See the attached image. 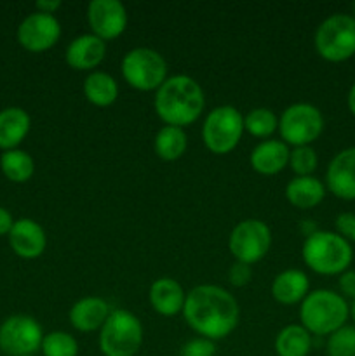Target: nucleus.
<instances>
[{
    "label": "nucleus",
    "instance_id": "f257e3e1",
    "mask_svg": "<svg viewBox=\"0 0 355 356\" xmlns=\"http://www.w3.org/2000/svg\"><path fill=\"white\" fill-rule=\"evenodd\" d=\"M183 315L188 325L205 339H223L239 323L235 298L218 285H198L187 294Z\"/></svg>",
    "mask_w": 355,
    "mask_h": 356
},
{
    "label": "nucleus",
    "instance_id": "f03ea898",
    "mask_svg": "<svg viewBox=\"0 0 355 356\" xmlns=\"http://www.w3.org/2000/svg\"><path fill=\"white\" fill-rule=\"evenodd\" d=\"M204 106V90L191 76H171L157 89L155 111L166 125L187 127L200 117Z\"/></svg>",
    "mask_w": 355,
    "mask_h": 356
},
{
    "label": "nucleus",
    "instance_id": "7ed1b4c3",
    "mask_svg": "<svg viewBox=\"0 0 355 356\" xmlns=\"http://www.w3.org/2000/svg\"><path fill=\"white\" fill-rule=\"evenodd\" d=\"M350 306L347 305L345 298L338 292L319 289V291L308 292L299 308V318L301 325L315 336H331L347 325Z\"/></svg>",
    "mask_w": 355,
    "mask_h": 356
},
{
    "label": "nucleus",
    "instance_id": "20e7f679",
    "mask_svg": "<svg viewBox=\"0 0 355 356\" xmlns=\"http://www.w3.org/2000/svg\"><path fill=\"white\" fill-rule=\"evenodd\" d=\"M354 259L350 242L333 232H319L306 236L303 243V261L319 275H341Z\"/></svg>",
    "mask_w": 355,
    "mask_h": 356
},
{
    "label": "nucleus",
    "instance_id": "39448f33",
    "mask_svg": "<svg viewBox=\"0 0 355 356\" xmlns=\"http://www.w3.org/2000/svg\"><path fill=\"white\" fill-rule=\"evenodd\" d=\"M141 343V322L131 312L115 309L101 327L100 348L104 356H134Z\"/></svg>",
    "mask_w": 355,
    "mask_h": 356
},
{
    "label": "nucleus",
    "instance_id": "423d86ee",
    "mask_svg": "<svg viewBox=\"0 0 355 356\" xmlns=\"http://www.w3.org/2000/svg\"><path fill=\"white\" fill-rule=\"evenodd\" d=\"M315 49L326 61L341 63L355 54V17L333 14L315 31Z\"/></svg>",
    "mask_w": 355,
    "mask_h": 356
},
{
    "label": "nucleus",
    "instance_id": "0eeeda50",
    "mask_svg": "<svg viewBox=\"0 0 355 356\" xmlns=\"http://www.w3.org/2000/svg\"><path fill=\"white\" fill-rule=\"evenodd\" d=\"M244 132V117L233 106H218L205 117L202 139L205 148L216 155H226L239 145Z\"/></svg>",
    "mask_w": 355,
    "mask_h": 356
},
{
    "label": "nucleus",
    "instance_id": "6e6552de",
    "mask_svg": "<svg viewBox=\"0 0 355 356\" xmlns=\"http://www.w3.org/2000/svg\"><path fill=\"white\" fill-rule=\"evenodd\" d=\"M122 75L132 89L155 90L167 80V63L153 49L136 47L122 59Z\"/></svg>",
    "mask_w": 355,
    "mask_h": 356
},
{
    "label": "nucleus",
    "instance_id": "1a4fd4ad",
    "mask_svg": "<svg viewBox=\"0 0 355 356\" xmlns=\"http://www.w3.org/2000/svg\"><path fill=\"white\" fill-rule=\"evenodd\" d=\"M278 131L285 145L310 146L324 131V117L320 110L308 103H296L285 108L278 120Z\"/></svg>",
    "mask_w": 355,
    "mask_h": 356
},
{
    "label": "nucleus",
    "instance_id": "9d476101",
    "mask_svg": "<svg viewBox=\"0 0 355 356\" xmlns=\"http://www.w3.org/2000/svg\"><path fill=\"white\" fill-rule=\"evenodd\" d=\"M271 245V232L260 219H246L230 233L228 249L237 263L254 264L263 259Z\"/></svg>",
    "mask_w": 355,
    "mask_h": 356
},
{
    "label": "nucleus",
    "instance_id": "9b49d317",
    "mask_svg": "<svg viewBox=\"0 0 355 356\" xmlns=\"http://www.w3.org/2000/svg\"><path fill=\"white\" fill-rule=\"evenodd\" d=\"M42 341V327L28 315H13L0 325V351L7 356H33Z\"/></svg>",
    "mask_w": 355,
    "mask_h": 356
},
{
    "label": "nucleus",
    "instance_id": "f8f14e48",
    "mask_svg": "<svg viewBox=\"0 0 355 356\" xmlns=\"http://www.w3.org/2000/svg\"><path fill=\"white\" fill-rule=\"evenodd\" d=\"M61 37V26L54 16L33 13L24 17L17 26V42L30 52L49 51L58 44Z\"/></svg>",
    "mask_w": 355,
    "mask_h": 356
},
{
    "label": "nucleus",
    "instance_id": "ddd939ff",
    "mask_svg": "<svg viewBox=\"0 0 355 356\" xmlns=\"http://www.w3.org/2000/svg\"><path fill=\"white\" fill-rule=\"evenodd\" d=\"M87 21L93 35L101 40H113L127 26V10L118 0H93L87 7Z\"/></svg>",
    "mask_w": 355,
    "mask_h": 356
},
{
    "label": "nucleus",
    "instance_id": "4468645a",
    "mask_svg": "<svg viewBox=\"0 0 355 356\" xmlns=\"http://www.w3.org/2000/svg\"><path fill=\"white\" fill-rule=\"evenodd\" d=\"M326 186L341 200H355V146L334 155L326 170Z\"/></svg>",
    "mask_w": 355,
    "mask_h": 356
},
{
    "label": "nucleus",
    "instance_id": "2eb2a0df",
    "mask_svg": "<svg viewBox=\"0 0 355 356\" xmlns=\"http://www.w3.org/2000/svg\"><path fill=\"white\" fill-rule=\"evenodd\" d=\"M7 236H9L10 249L23 259H35V257L42 256L45 245H47L44 228L37 221L28 218L14 221L13 229Z\"/></svg>",
    "mask_w": 355,
    "mask_h": 356
},
{
    "label": "nucleus",
    "instance_id": "dca6fc26",
    "mask_svg": "<svg viewBox=\"0 0 355 356\" xmlns=\"http://www.w3.org/2000/svg\"><path fill=\"white\" fill-rule=\"evenodd\" d=\"M106 54V42L96 35H80L70 42L66 49V63L73 70H93Z\"/></svg>",
    "mask_w": 355,
    "mask_h": 356
},
{
    "label": "nucleus",
    "instance_id": "f3484780",
    "mask_svg": "<svg viewBox=\"0 0 355 356\" xmlns=\"http://www.w3.org/2000/svg\"><path fill=\"white\" fill-rule=\"evenodd\" d=\"M108 302L101 298H84L70 309V322L80 332H94L101 329L110 316Z\"/></svg>",
    "mask_w": 355,
    "mask_h": 356
},
{
    "label": "nucleus",
    "instance_id": "a211bd4d",
    "mask_svg": "<svg viewBox=\"0 0 355 356\" xmlns=\"http://www.w3.org/2000/svg\"><path fill=\"white\" fill-rule=\"evenodd\" d=\"M30 115L19 106L3 108L0 111V149H16L30 132Z\"/></svg>",
    "mask_w": 355,
    "mask_h": 356
},
{
    "label": "nucleus",
    "instance_id": "6ab92c4d",
    "mask_svg": "<svg viewBox=\"0 0 355 356\" xmlns=\"http://www.w3.org/2000/svg\"><path fill=\"white\" fill-rule=\"evenodd\" d=\"M289 152L287 145L284 141H263L253 149L251 153V165L256 172L263 174V176H274L278 174L281 170L285 169L289 163Z\"/></svg>",
    "mask_w": 355,
    "mask_h": 356
},
{
    "label": "nucleus",
    "instance_id": "aec40b11",
    "mask_svg": "<svg viewBox=\"0 0 355 356\" xmlns=\"http://www.w3.org/2000/svg\"><path fill=\"white\" fill-rule=\"evenodd\" d=\"M184 299L183 287L173 278H159L150 287V302L162 316H174L183 312Z\"/></svg>",
    "mask_w": 355,
    "mask_h": 356
},
{
    "label": "nucleus",
    "instance_id": "412c9836",
    "mask_svg": "<svg viewBox=\"0 0 355 356\" xmlns=\"http://www.w3.org/2000/svg\"><path fill=\"white\" fill-rule=\"evenodd\" d=\"M308 277L299 270H285L275 277L271 284V296L277 302L284 306H292L303 302L308 296Z\"/></svg>",
    "mask_w": 355,
    "mask_h": 356
},
{
    "label": "nucleus",
    "instance_id": "4be33fe9",
    "mask_svg": "<svg viewBox=\"0 0 355 356\" xmlns=\"http://www.w3.org/2000/svg\"><path fill=\"white\" fill-rule=\"evenodd\" d=\"M326 197V186L313 176H296L285 188V198L296 209H313Z\"/></svg>",
    "mask_w": 355,
    "mask_h": 356
},
{
    "label": "nucleus",
    "instance_id": "5701e85b",
    "mask_svg": "<svg viewBox=\"0 0 355 356\" xmlns=\"http://www.w3.org/2000/svg\"><path fill=\"white\" fill-rule=\"evenodd\" d=\"M84 94L94 106H110L118 97V86L111 75L104 72H93L84 80Z\"/></svg>",
    "mask_w": 355,
    "mask_h": 356
},
{
    "label": "nucleus",
    "instance_id": "b1692460",
    "mask_svg": "<svg viewBox=\"0 0 355 356\" xmlns=\"http://www.w3.org/2000/svg\"><path fill=\"white\" fill-rule=\"evenodd\" d=\"M312 350V337L303 325H287L275 339L278 356H306Z\"/></svg>",
    "mask_w": 355,
    "mask_h": 356
},
{
    "label": "nucleus",
    "instance_id": "393cba45",
    "mask_svg": "<svg viewBox=\"0 0 355 356\" xmlns=\"http://www.w3.org/2000/svg\"><path fill=\"white\" fill-rule=\"evenodd\" d=\"M187 134L181 127H173V125H164L155 136V153L159 159L166 162H173L183 156L187 152Z\"/></svg>",
    "mask_w": 355,
    "mask_h": 356
},
{
    "label": "nucleus",
    "instance_id": "a878e982",
    "mask_svg": "<svg viewBox=\"0 0 355 356\" xmlns=\"http://www.w3.org/2000/svg\"><path fill=\"white\" fill-rule=\"evenodd\" d=\"M0 169L13 183H26L35 172V162L23 149H9L0 156Z\"/></svg>",
    "mask_w": 355,
    "mask_h": 356
},
{
    "label": "nucleus",
    "instance_id": "bb28decb",
    "mask_svg": "<svg viewBox=\"0 0 355 356\" xmlns=\"http://www.w3.org/2000/svg\"><path fill=\"white\" fill-rule=\"evenodd\" d=\"M278 129V118L268 108H254L244 117V131L254 138H270Z\"/></svg>",
    "mask_w": 355,
    "mask_h": 356
},
{
    "label": "nucleus",
    "instance_id": "cd10ccee",
    "mask_svg": "<svg viewBox=\"0 0 355 356\" xmlns=\"http://www.w3.org/2000/svg\"><path fill=\"white\" fill-rule=\"evenodd\" d=\"M40 350L44 356H77L79 355V344H77L75 337L58 330V332L44 336Z\"/></svg>",
    "mask_w": 355,
    "mask_h": 356
},
{
    "label": "nucleus",
    "instance_id": "c85d7f7f",
    "mask_svg": "<svg viewBox=\"0 0 355 356\" xmlns=\"http://www.w3.org/2000/svg\"><path fill=\"white\" fill-rule=\"evenodd\" d=\"M326 351L327 356H355V325H343L331 334Z\"/></svg>",
    "mask_w": 355,
    "mask_h": 356
},
{
    "label": "nucleus",
    "instance_id": "c756f323",
    "mask_svg": "<svg viewBox=\"0 0 355 356\" xmlns=\"http://www.w3.org/2000/svg\"><path fill=\"white\" fill-rule=\"evenodd\" d=\"M289 163H291V169L294 170L296 176H312L313 170L317 169V153L312 146H298L291 152L289 156Z\"/></svg>",
    "mask_w": 355,
    "mask_h": 356
},
{
    "label": "nucleus",
    "instance_id": "7c9ffc66",
    "mask_svg": "<svg viewBox=\"0 0 355 356\" xmlns=\"http://www.w3.org/2000/svg\"><path fill=\"white\" fill-rule=\"evenodd\" d=\"M216 346L211 339L205 337H198V339H191L181 348L180 356H214Z\"/></svg>",
    "mask_w": 355,
    "mask_h": 356
},
{
    "label": "nucleus",
    "instance_id": "2f4dec72",
    "mask_svg": "<svg viewBox=\"0 0 355 356\" xmlns=\"http://www.w3.org/2000/svg\"><path fill=\"white\" fill-rule=\"evenodd\" d=\"M336 225V233L343 236L347 242H355V214L352 212H343L334 221Z\"/></svg>",
    "mask_w": 355,
    "mask_h": 356
},
{
    "label": "nucleus",
    "instance_id": "473e14b6",
    "mask_svg": "<svg viewBox=\"0 0 355 356\" xmlns=\"http://www.w3.org/2000/svg\"><path fill=\"white\" fill-rule=\"evenodd\" d=\"M251 277H253V271H251L249 264L235 263L228 270V280L233 287H244L249 284Z\"/></svg>",
    "mask_w": 355,
    "mask_h": 356
},
{
    "label": "nucleus",
    "instance_id": "72a5a7b5",
    "mask_svg": "<svg viewBox=\"0 0 355 356\" xmlns=\"http://www.w3.org/2000/svg\"><path fill=\"white\" fill-rule=\"evenodd\" d=\"M338 287H340L343 298H350L355 301V271L347 270L338 278Z\"/></svg>",
    "mask_w": 355,
    "mask_h": 356
},
{
    "label": "nucleus",
    "instance_id": "f704fd0d",
    "mask_svg": "<svg viewBox=\"0 0 355 356\" xmlns=\"http://www.w3.org/2000/svg\"><path fill=\"white\" fill-rule=\"evenodd\" d=\"M35 7H37V13L54 16L56 10L61 7V2H59V0H38V2L35 3Z\"/></svg>",
    "mask_w": 355,
    "mask_h": 356
},
{
    "label": "nucleus",
    "instance_id": "c9c22d12",
    "mask_svg": "<svg viewBox=\"0 0 355 356\" xmlns=\"http://www.w3.org/2000/svg\"><path fill=\"white\" fill-rule=\"evenodd\" d=\"M13 226H14V219L13 216H10V212L7 211V209L0 207V236L9 235Z\"/></svg>",
    "mask_w": 355,
    "mask_h": 356
},
{
    "label": "nucleus",
    "instance_id": "e433bc0d",
    "mask_svg": "<svg viewBox=\"0 0 355 356\" xmlns=\"http://www.w3.org/2000/svg\"><path fill=\"white\" fill-rule=\"evenodd\" d=\"M348 110L355 117V82L354 86L350 87V92H348Z\"/></svg>",
    "mask_w": 355,
    "mask_h": 356
},
{
    "label": "nucleus",
    "instance_id": "4c0bfd02",
    "mask_svg": "<svg viewBox=\"0 0 355 356\" xmlns=\"http://www.w3.org/2000/svg\"><path fill=\"white\" fill-rule=\"evenodd\" d=\"M350 315H352V320H354V323H355V301H354V305H352V308H350Z\"/></svg>",
    "mask_w": 355,
    "mask_h": 356
},
{
    "label": "nucleus",
    "instance_id": "58836bf2",
    "mask_svg": "<svg viewBox=\"0 0 355 356\" xmlns=\"http://www.w3.org/2000/svg\"><path fill=\"white\" fill-rule=\"evenodd\" d=\"M354 13H355V3H354ZM355 17V16H354Z\"/></svg>",
    "mask_w": 355,
    "mask_h": 356
}]
</instances>
